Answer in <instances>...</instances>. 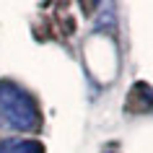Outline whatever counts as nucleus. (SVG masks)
Returning a JSON list of instances; mask_svg holds the SVG:
<instances>
[{
	"mask_svg": "<svg viewBox=\"0 0 153 153\" xmlns=\"http://www.w3.org/2000/svg\"><path fill=\"white\" fill-rule=\"evenodd\" d=\"M42 127L39 104L13 81H0V130L34 132Z\"/></svg>",
	"mask_w": 153,
	"mask_h": 153,
	"instance_id": "obj_1",
	"label": "nucleus"
},
{
	"mask_svg": "<svg viewBox=\"0 0 153 153\" xmlns=\"http://www.w3.org/2000/svg\"><path fill=\"white\" fill-rule=\"evenodd\" d=\"M0 153H44V145L31 137H5L0 140Z\"/></svg>",
	"mask_w": 153,
	"mask_h": 153,
	"instance_id": "obj_2",
	"label": "nucleus"
}]
</instances>
